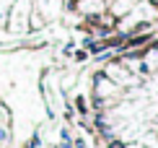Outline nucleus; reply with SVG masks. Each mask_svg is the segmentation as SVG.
<instances>
[{"label": "nucleus", "instance_id": "nucleus-1", "mask_svg": "<svg viewBox=\"0 0 158 148\" xmlns=\"http://www.w3.org/2000/svg\"><path fill=\"white\" fill-rule=\"evenodd\" d=\"M150 5H158V0H150Z\"/></svg>", "mask_w": 158, "mask_h": 148}]
</instances>
